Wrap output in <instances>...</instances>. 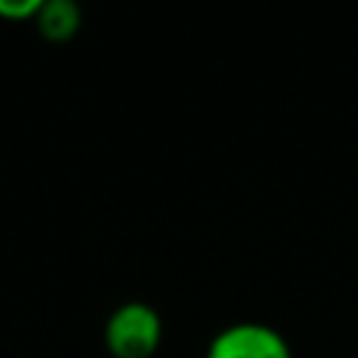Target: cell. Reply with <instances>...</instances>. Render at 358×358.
I'll list each match as a JSON object with an SVG mask.
<instances>
[{"label": "cell", "instance_id": "4", "mask_svg": "<svg viewBox=\"0 0 358 358\" xmlns=\"http://www.w3.org/2000/svg\"><path fill=\"white\" fill-rule=\"evenodd\" d=\"M39 0H0V14H6V17H36V11H39Z\"/></svg>", "mask_w": 358, "mask_h": 358}, {"label": "cell", "instance_id": "1", "mask_svg": "<svg viewBox=\"0 0 358 358\" xmlns=\"http://www.w3.org/2000/svg\"><path fill=\"white\" fill-rule=\"evenodd\" d=\"M103 341L112 358H151L162 341V319L148 302H126L106 319Z\"/></svg>", "mask_w": 358, "mask_h": 358}, {"label": "cell", "instance_id": "2", "mask_svg": "<svg viewBox=\"0 0 358 358\" xmlns=\"http://www.w3.org/2000/svg\"><path fill=\"white\" fill-rule=\"evenodd\" d=\"M204 358H294L285 336L263 322H238L213 336Z\"/></svg>", "mask_w": 358, "mask_h": 358}, {"label": "cell", "instance_id": "3", "mask_svg": "<svg viewBox=\"0 0 358 358\" xmlns=\"http://www.w3.org/2000/svg\"><path fill=\"white\" fill-rule=\"evenodd\" d=\"M36 25L45 39L67 42L81 25V8L73 0H48L36 11Z\"/></svg>", "mask_w": 358, "mask_h": 358}]
</instances>
